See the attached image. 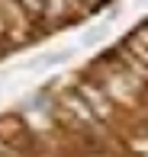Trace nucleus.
<instances>
[{"mask_svg":"<svg viewBox=\"0 0 148 157\" xmlns=\"http://www.w3.org/2000/svg\"><path fill=\"white\" fill-rule=\"evenodd\" d=\"M77 96L87 103V109L94 112V116H100V119H110L113 116V103H110V96L103 93L100 87H94V83H81V87H77Z\"/></svg>","mask_w":148,"mask_h":157,"instance_id":"f257e3e1","label":"nucleus"},{"mask_svg":"<svg viewBox=\"0 0 148 157\" xmlns=\"http://www.w3.org/2000/svg\"><path fill=\"white\" fill-rule=\"evenodd\" d=\"M0 141H6L10 147L26 144V141H29V135H26V125L19 122L16 116H3V119H0Z\"/></svg>","mask_w":148,"mask_h":157,"instance_id":"f03ea898","label":"nucleus"},{"mask_svg":"<svg viewBox=\"0 0 148 157\" xmlns=\"http://www.w3.org/2000/svg\"><path fill=\"white\" fill-rule=\"evenodd\" d=\"M19 3H23L32 16H42V13H45V3H42V0H19Z\"/></svg>","mask_w":148,"mask_h":157,"instance_id":"7ed1b4c3","label":"nucleus"}]
</instances>
